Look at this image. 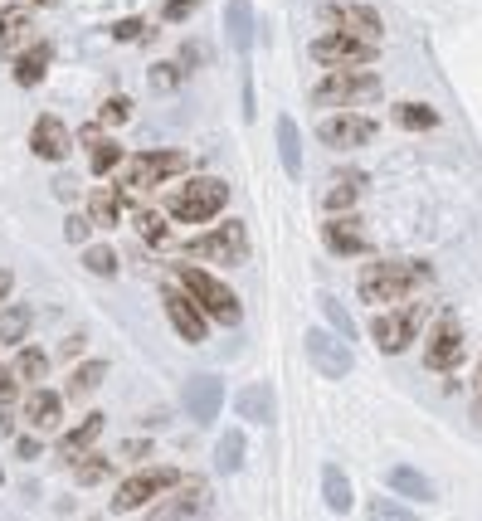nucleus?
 Returning a JSON list of instances; mask_svg holds the SVG:
<instances>
[{"mask_svg": "<svg viewBox=\"0 0 482 521\" xmlns=\"http://www.w3.org/2000/svg\"><path fill=\"white\" fill-rule=\"evenodd\" d=\"M336 25V35H351V39H366V44H375L380 39V15L375 10H366V5H336V10H327Z\"/></svg>", "mask_w": 482, "mask_h": 521, "instance_id": "obj_18", "label": "nucleus"}, {"mask_svg": "<svg viewBox=\"0 0 482 521\" xmlns=\"http://www.w3.org/2000/svg\"><path fill=\"white\" fill-rule=\"evenodd\" d=\"M25 39H30V10H25V0L20 5H5L0 10V54H20Z\"/></svg>", "mask_w": 482, "mask_h": 521, "instance_id": "obj_20", "label": "nucleus"}, {"mask_svg": "<svg viewBox=\"0 0 482 521\" xmlns=\"http://www.w3.org/2000/svg\"><path fill=\"white\" fill-rule=\"evenodd\" d=\"M224 200H229V186H224L220 176H195V181H186V186L171 195L166 215L181 224H205L224 210Z\"/></svg>", "mask_w": 482, "mask_h": 521, "instance_id": "obj_2", "label": "nucleus"}, {"mask_svg": "<svg viewBox=\"0 0 482 521\" xmlns=\"http://www.w3.org/2000/svg\"><path fill=\"white\" fill-rule=\"evenodd\" d=\"M142 30H147L142 20H122V25H112V39H137Z\"/></svg>", "mask_w": 482, "mask_h": 521, "instance_id": "obj_46", "label": "nucleus"}, {"mask_svg": "<svg viewBox=\"0 0 482 521\" xmlns=\"http://www.w3.org/2000/svg\"><path fill=\"white\" fill-rule=\"evenodd\" d=\"M44 371H49V356H44V351H20V361H15V375H20V380L35 385V380H44Z\"/></svg>", "mask_w": 482, "mask_h": 521, "instance_id": "obj_35", "label": "nucleus"}, {"mask_svg": "<svg viewBox=\"0 0 482 521\" xmlns=\"http://www.w3.org/2000/svg\"><path fill=\"white\" fill-rule=\"evenodd\" d=\"M205 517H210V487L195 483V478H190L171 502H161V507L151 512V521H205Z\"/></svg>", "mask_w": 482, "mask_h": 521, "instance_id": "obj_11", "label": "nucleus"}, {"mask_svg": "<svg viewBox=\"0 0 482 521\" xmlns=\"http://www.w3.org/2000/svg\"><path fill=\"white\" fill-rule=\"evenodd\" d=\"M239 414L254 424H273V390L268 385H244L239 390Z\"/></svg>", "mask_w": 482, "mask_h": 521, "instance_id": "obj_25", "label": "nucleus"}, {"mask_svg": "<svg viewBox=\"0 0 482 521\" xmlns=\"http://www.w3.org/2000/svg\"><path fill=\"white\" fill-rule=\"evenodd\" d=\"M15 385H20L15 366H0V405H15Z\"/></svg>", "mask_w": 482, "mask_h": 521, "instance_id": "obj_42", "label": "nucleus"}, {"mask_svg": "<svg viewBox=\"0 0 482 521\" xmlns=\"http://www.w3.org/2000/svg\"><path fill=\"white\" fill-rule=\"evenodd\" d=\"M244 434L239 429H229V434H220V448H215V468L220 473H239L244 468Z\"/></svg>", "mask_w": 482, "mask_h": 521, "instance_id": "obj_28", "label": "nucleus"}, {"mask_svg": "<svg viewBox=\"0 0 482 521\" xmlns=\"http://www.w3.org/2000/svg\"><path fill=\"white\" fill-rule=\"evenodd\" d=\"M25 419H30L35 429H59V419H64V400H59L54 390H35V395L25 400Z\"/></svg>", "mask_w": 482, "mask_h": 521, "instance_id": "obj_22", "label": "nucleus"}, {"mask_svg": "<svg viewBox=\"0 0 482 521\" xmlns=\"http://www.w3.org/2000/svg\"><path fill=\"white\" fill-rule=\"evenodd\" d=\"M390 492H400V497H409V502H434V483L419 473V468H409V463H400V468H390Z\"/></svg>", "mask_w": 482, "mask_h": 521, "instance_id": "obj_21", "label": "nucleus"}, {"mask_svg": "<svg viewBox=\"0 0 482 521\" xmlns=\"http://www.w3.org/2000/svg\"><path fill=\"white\" fill-rule=\"evenodd\" d=\"M98 434H103V414H88L74 434L64 439V458H83V453H88V444H93Z\"/></svg>", "mask_w": 482, "mask_h": 521, "instance_id": "obj_30", "label": "nucleus"}, {"mask_svg": "<svg viewBox=\"0 0 482 521\" xmlns=\"http://www.w3.org/2000/svg\"><path fill=\"white\" fill-rule=\"evenodd\" d=\"M181 171H186V151H142V156H132L122 186L151 190V186H161V181H171V176H181Z\"/></svg>", "mask_w": 482, "mask_h": 521, "instance_id": "obj_6", "label": "nucleus"}, {"mask_svg": "<svg viewBox=\"0 0 482 521\" xmlns=\"http://www.w3.org/2000/svg\"><path fill=\"white\" fill-rule=\"evenodd\" d=\"M25 5H54V0H25Z\"/></svg>", "mask_w": 482, "mask_h": 521, "instance_id": "obj_49", "label": "nucleus"}, {"mask_svg": "<svg viewBox=\"0 0 482 521\" xmlns=\"http://www.w3.org/2000/svg\"><path fill=\"white\" fill-rule=\"evenodd\" d=\"M224 30H229V44L239 54H249L254 49V5L249 0H229L224 5Z\"/></svg>", "mask_w": 482, "mask_h": 521, "instance_id": "obj_19", "label": "nucleus"}, {"mask_svg": "<svg viewBox=\"0 0 482 521\" xmlns=\"http://www.w3.org/2000/svg\"><path fill=\"white\" fill-rule=\"evenodd\" d=\"M112 473L108 458H78V487H98Z\"/></svg>", "mask_w": 482, "mask_h": 521, "instance_id": "obj_37", "label": "nucleus"}, {"mask_svg": "<svg viewBox=\"0 0 482 521\" xmlns=\"http://www.w3.org/2000/svg\"><path fill=\"white\" fill-rule=\"evenodd\" d=\"M424 278V268L414 263H400V259H380V263H366L361 268V298L366 302H390V298H405L409 288Z\"/></svg>", "mask_w": 482, "mask_h": 521, "instance_id": "obj_4", "label": "nucleus"}, {"mask_svg": "<svg viewBox=\"0 0 482 521\" xmlns=\"http://www.w3.org/2000/svg\"><path fill=\"white\" fill-rule=\"evenodd\" d=\"M5 293H10V268H0V302H5Z\"/></svg>", "mask_w": 482, "mask_h": 521, "instance_id": "obj_48", "label": "nucleus"}, {"mask_svg": "<svg viewBox=\"0 0 482 521\" xmlns=\"http://www.w3.org/2000/svg\"><path fill=\"white\" fill-rule=\"evenodd\" d=\"M181 483V473L176 468H147V473H132L127 483L112 492V512H137L142 502H151L156 492H166V487Z\"/></svg>", "mask_w": 482, "mask_h": 521, "instance_id": "obj_7", "label": "nucleus"}, {"mask_svg": "<svg viewBox=\"0 0 482 521\" xmlns=\"http://www.w3.org/2000/svg\"><path fill=\"white\" fill-rule=\"evenodd\" d=\"M127 112H132L127 98H108V103H103V122H127Z\"/></svg>", "mask_w": 482, "mask_h": 521, "instance_id": "obj_43", "label": "nucleus"}, {"mask_svg": "<svg viewBox=\"0 0 482 521\" xmlns=\"http://www.w3.org/2000/svg\"><path fill=\"white\" fill-rule=\"evenodd\" d=\"M181 78H186L181 64H156V69H151V88H156V93H171Z\"/></svg>", "mask_w": 482, "mask_h": 521, "instance_id": "obj_38", "label": "nucleus"}, {"mask_svg": "<svg viewBox=\"0 0 482 521\" xmlns=\"http://www.w3.org/2000/svg\"><path fill=\"white\" fill-rule=\"evenodd\" d=\"M83 263H88L93 273H103V278H108V273H117V254H112V249H103V244H93V249L83 254Z\"/></svg>", "mask_w": 482, "mask_h": 521, "instance_id": "obj_40", "label": "nucleus"}, {"mask_svg": "<svg viewBox=\"0 0 482 521\" xmlns=\"http://www.w3.org/2000/svg\"><path fill=\"white\" fill-rule=\"evenodd\" d=\"M88 229H93V220H88V215H69V224H64V234H69L74 244H83V239H88Z\"/></svg>", "mask_w": 482, "mask_h": 521, "instance_id": "obj_44", "label": "nucleus"}, {"mask_svg": "<svg viewBox=\"0 0 482 521\" xmlns=\"http://www.w3.org/2000/svg\"><path fill=\"white\" fill-rule=\"evenodd\" d=\"M395 117H400V127H419V132L439 127V112L424 108V103H400V108H395Z\"/></svg>", "mask_w": 482, "mask_h": 521, "instance_id": "obj_33", "label": "nucleus"}, {"mask_svg": "<svg viewBox=\"0 0 482 521\" xmlns=\"http://www.w3.org/2000/svg\"><path fill=\"white\" fill-rule=\"evenodd\" d=\"M322 497H327V507H332L336 517H346V512H351V483H346V473H341L336 463L322 468Z\"/></svg>", "mask_w": 482, "mask_h": 521, "instance_id": "obj_26", "label": "nucleus"}, {"mask_svg": "<svg viewBox=\"0 0 482 521\" xmlns=\"http://www.w3.org/2000/svg\"><path fill=\"white\" fill-rule=\"evenodd\" d=\"M15 453H20V458H39V444H35V439H20V444H15Z\"/></svg>", "mask_w": 482, "mask_h": 521, "instance_id": "obj_47", "label": "nucleus"}, {"mask_svg": "<svg viewBox=\"0 0 482 521\" xmlns=\"http://www.w3.org/2000/svg\"><path fill=\"white\" fill-rule=\"evenodd\" d=\"M278 156H283V171H288V176L302 171V137H297L293 117H278Z\"/></svg>", "mask_w": 482, "mask_h": 521, "instance_id": "obj_27", "label": "nucleus"}, {"mask_svg": "<svg viewBox=\"0 0 482 521\" xmlns=\"http://www.w3.org/2000/svg\"><path fill=\"white\" fill-rule=\"evenodd\" d=\"M371 336L385 356H400L409 341H414V312H385V317H375Z\"/></svg>", "mask_w": 482, "mask_h": 521, "instance_id": "obj_14", "label": "nucleus"}, {"mask_svg": "<svg viewBox=\"0 0 482 521\" xmlns=\"http://www.w3.org/2000/svg\"><path fill=\"white\" fill-rule=\"evenodd\" d=\"M317 137H322L332 151H356L375 137V122L371 117H361V112H336V117H327V122L317 127Z\"/></svg>", "mask_w": 482, "mask_h": 521, "instance_id": "obj_9", "label": "nucleus"}, {"mask_svg": "<svg viewBox=\"0 0 482 521\" xmlns=\"http://www.w3.org/2000/svg\"><path fill=\"white\" fill-rule=\"evenodd\" d=\"M458 356H463V332L453 327V317H444L434 336H429V351H424V366L429 371H453L458 366Z\"/></svg>", "mask_w": 482, "mask_h": 521, "instance_id": "obj_13", "label": "nucleus"}, {"mask_svg": "<svg viewBox=\"0 0 482 521\" xmlns=\"http://www.w3.org/2000/svg\"><path fill=\"white\" fill-rule=\"evenodd\" d=\"M30 147H35V156H44V161H64L69 156V147H74V137H69V127L59 122V117H39L35 132H30Z\"/></svg>", "mask_w": 482, "mask_h": 521, "instance_id": "obj_16", "label": "nucleus"}, {"mask_svg": "<svg viewBox=\"0 0 482 521\" xmlns=\"http://www.w3.org/2000/svg\"><path fill=\"white\" fill-rule=\"evenodd\" d=\"M186 254H190V259L244 263V259H249V234H244V224H239V220H224L220 229H210V234L190 239V244H186Z\"/></svg>", "mask_w": 482, "mask_h": 521, "instance_id": "obj_5", "label": "nucleus"}, {"mask_svg": "<svg viewBox=\"0 0 482 521\" xmlns=\"http://www.w3.org/2000/svg\"><path fill=\"white\" fill-rule=\"evenodd\" d=\"M103 375H108V366H103V361H83V366H78V371L69 375V390H64V395H69V400L88 395V390H93V385H98Z\"/></svg>", "mask_w": 482, "mask_h": 521, "instance_id": "obj_31", "label": "nucleus"}, {"mask_svg": "<svg viewBox=\"0 0 482 521\" xmlns=\"http://www.w3.org/2000/svg\"><path fill=\"white\" fill-rule=\"evenodd\" d=\"M322 312H327V322L336 327V336H341V341H351V336H356V322H351V312H346V307H341L336 298H322Z\"/></svg>", "mask_w": 482, "mask_h": 521, "instance_id": "obj_36", "label": "nucleus"}, {"mask_svg": "<svg viewBox=\"0 0 482 521\" xmlns=\"http://www.w3.org/2000/svg\"><path fill=\"white\" fill-rule=\"evenodd\" d=\"M361 190H366V176H361V171H341L332 181V190H327V210H332V215H346Z\"/></svg>", "mask_w": 482, "mask_h": 521, "instance_id": "obj_24", "label": "nucleus"}, {"mask_svg": "<svg viewBox=\"0 0 482 521\" xmlns=\"http://www.w3.org/2000/svg\"><path fill=\"white\" fill-rule=\"evenodd\" d=\"M478 390H482V366H478Z\"/></svg>", "mask_w": 482, "mask_h": 521, "instance_id": "obj_50", "label": "nucleus"}, {"mask_svg": "<svg viewBox=\"0 0 482 521\" xmlns=\"http://www.w3.org/2000/svg\"><path fill=\"white\" fill-rule=\"evenodd\" d=\"M137 229L147 234L151 244H161V239H166V220H161V215H151V210H142V215H137Z\"/></svg>", "mask_w": 482, "mask_h": 521, "instance_id": "obj_41", "label": "nucleus"}, {"mask_svg": "<svg viewBox=\"0 0 482 521\" xmlns=\"http://www.w3.org/2000/svg\"><path fill=\"white\" fill-rule=\"evenodd\" d=\"M371 521H414V512H405L400 502H390V497H375L371 502Z\"/></svg>", "mask_w": 482, "mask_h": 521, "instance_id": "obj_39", "label": "nucleus"}, {"mask_svg": "<svg viewBox=\"0 0 482 521\" xmlns=\"http://www.w3.org/2000/svg\"><path fill=\"white\" fill-rule=\"evenodd\" d=\"M117 166H122V147L108 142V137H98V142H93V176H108Z\"/></svg>", "mask_w": 482, "mask_h": 521, "instance_id": "obj_34", "label": "nucleus"}, {"mask_svg": "<svg viewBox=\"0 0 482 521\" xmlns=\"http://www.w3.org/2000/svg\"><path fill=\"white\" fill-rule=\"evenodd\" d=\"M166 317H171V327L186 336V341H205V312L195 307V302L181 293V288H166Z\"/></svg>", "mask_w": 482, "mask_h": 521, "instance_id": "obj_15", "label": "nucleus"}, {"mask_svg": "<svg viewBox=\"0 0 482 521\" xmlns=\"http://www.w3.org/2000/svg\"><path fill=\"white\" fill-rule=\"evenodd\" d=\"M307 361L327 375V380H341V375L356 366L351 346H346V341H336L332 332H307Z\"/></svg>", "mask_w": 482, "mask_h": 521, "instance_id": "obj_10", "label": "nucleus"}, {"mask_svg": "<svg viewBox=\"0 0 482 521\" xmlns=\"http://www.w3.org/2000/svg\"><path fill=\"white\" fill-rule=\"evenodd\" d=\"M49 59H54V49H49V44H35V49H25V54L15 59V83H20V88H35L39 78L49 74Z\"/></svg>", "mask_w": 482, "mask_h": 521, "instance_id": "obj_23", "label": "nucleus"}, {"mask_svg": "<svg viewBox=\"0 0 482 521\" xmlns=\"http://www.w3.org/2000/svg\"><path fill=\"white\" fill-rule=\"evenodd\" d=\"M312 59L327 64V69H361V64L375 59V44L351 39V35H322V39H312Z\"/></svg>", "mask_w": 482, "mask_h": 521, "instance_id": "obj_8", "label": "nucleus"}, {"mask_svg": "<svg viewBox=\"0 0 482 521\" xmlns=\"http://www.w3.org/2000/svg\"><path fill=\"white\" fill-rule=\"evenodd\" d=\"M181 293H186L210 322H220V327H239V317H244V307H239V298L224 288L220 278H210L205 268H195V263H186L181 268Z\"/></svg>", "mask_w": 482, "mask_h": 521, "instance_id": "obj_1", "label": "nucleus"}, {"mask_svg": "<svg viewBox=\"0 0 482 521\" xmlns=\"http://www.w3.org/2000/svg\"><path fill=\"white\" fill-rule=\"evenodd\" d=\"M25 332H30V307H5L0 312V341H25Z\"/></svg>", "mask_w": 482, "mask_h": 521, "instance_id": "obj_32", "label": "nucleus"}, {"mask_svg": "<svg viewBox=\"0 0 482 521\" xmlns=\"http://www.w3.org/2000/svg\"><path fill=\"white\" fill-rule=\"evenodd\" d=\"M88 220L93 224H117L122 220V195L117 190H93V200H88Z\"/></svg>", "mask_w": 482, "mask_h": 521, "instance_id": "obj_29", "label": "nucleus"}, {"mask_svg": "<svg viewBox=\"0 0 482 521\" xmlns=\"http://www.w3.org/2000/svg\"><path fill=\"white\" fill-rule=\"evenodd\" d=\"M224 405V385L220 375H190L186 380V410L195 424H215Z\"/></svg>", "mask_w": 482, "mask_h": 521, "instance_id": "obj_12", "label": "nucleus"}, {"mask_svg": "<svg viewBox=\"0 0 482 521\" xmlns=\"http://www.w3.org/2000/svg\"><path fill=\"white\" fill-rule=\"evenodd\" d=\"M380 98V78L361 74V69H336L312 88L317 108H356V103H375Z\"/></svg>", "mask_w": 482, "mask_h": 521, "instance_id": "obj_3", "label": "nucleus"}, {"mask_svg": "<svg viewBox=\"0 0 482 521\" xmlns=\"http://www.w3.org/2000/svg\"><path fill=\"white\" fill-rule=\"evenodd\" d=\"M161 15H166V20H190V15H195V0H166Z\"/></svg>", "mask_w": 482, "mask_h": 521, "instance_id": "obj_45", "label": "nucleus"}, {"mask_svg": "<svg viewBox=\"0 0 482 521\" xmlns=\"http://www.w3.org/2000/svg\"><path fill=\"white\" fill-rule=\"evenodd\" d=\"M322 234H327L332 254H346V259H356V254H366V249H371V239H366V229H361L356 215H332Z\"/></svg>", "mask_w": 482, "mask_h": 521, "instance_id": "obj_17", "label": "nucleus"}]
</instances>
